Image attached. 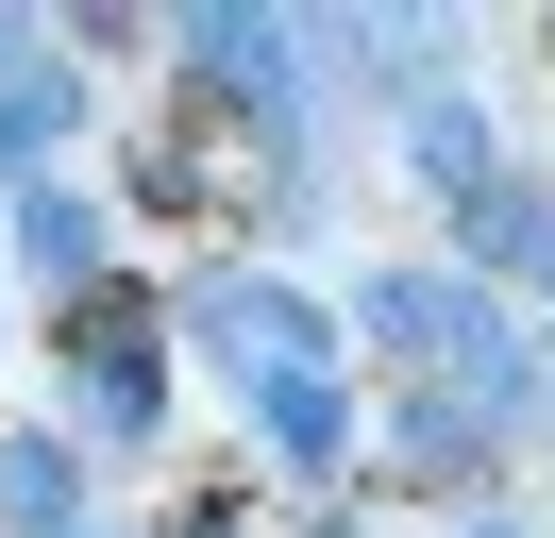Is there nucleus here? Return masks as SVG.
<instances>
[{"label":"nucleus","instance_id":"5","mask_svg":"<svg viewBox=\"0 0 555 538\" xmlns=\"http://www.w3.org/2000/svg\"><path fill=\"white\" fill-rule=\"evenodd\" d=\"M472 538H521V522H472Z\"/></svg>","mask_w":555,"mask_h":538},{"label":"nucleus","instance_id":"1","mask_svg":"<svg viewBox=\"0 0 555 538\" xmlns=\"http://www.w3.org/2000/svg\"><path fill=\"white\" fill-rule=\"evenodd\" d=\"M203 336L253 370V387H286V370H320V303H286V286H253V269H219L203 286Z\"/></svg>","mask_w":555,"mask_h":538},{"label":"nucleus","instance_id":"2","mask_svg":"<svg viewBox=\"0 0 555 538\" xmlns=\"http://www.w3.org/2000/svg\"><path fill=\"white\" fill-rule=\"evenodd\" d=\"M454 235H472L488 269H521V286H555V202H539V185H472Z\"/></svg>","mask_w":555,"mask_h":538},{"label":"nucleus","instance_id":"4","mask_svg":"<svg viewBox=\"0 0 555 538\" xmlns=\"http://www.w3.org/2000/svg\"><path fill=\"white\" fill-rule=\"evenodd\" d=\"M0 504H17V522H68V454H51V437H17V454H0Z\"/></svg>","mask_w":555,"mask_h":538},{"label":"nucleus","instance_id":"3","mask_svg":"<svg viewBox=\"0 0 555 538\" xmlns=\"http://www.w3.org/2000/svg\"><path fill=\"white\" fill-rule=\"evenodd\" d=\"M253 421H270V454H337V437H353V404H337V370H286V387H253Z\"/></svg>","mask_w":555,"mask_h":538}]
</instances>
